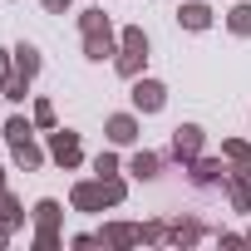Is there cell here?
Returning <instances> with one entry per match:
<instances>
[{"label":"cell","mask_w":251,"mask_h":251,"mask_svg":"<svg viewBox=\"0 0 251 251\" xmlns=\"http://www.w3.org/2000/svg\"><path fill=\"white\" fill-rule=\"evenodd\" d=\"M163 94H168V89H163V84H153V79L133 84V103H138L143 113H158V108H163Z\"/></svg>","instance_id":"cell-4"},{"label":"cell","mask_w":251,"mask_h":251,"mask_svg":"<svg viewBox=\"0 0 251 251\" xmlns=\"http://www.w3.org/2000/svg\"><path fill=\"white\" fill-rule=\"evenodd\" d=\"M177 20H182L187 30H207V25H212V10H207V5H182Z\"/></svg>","instance_id":"cell-8"},{"label":"cell","mask_w":251,"mask_h":251,"mask_svg":"<svg viewBox=\"0 0 251 251\" xmlns=\"http://www.w3.org/2000/svg\"><path fill=\"white\" fill-rule=\"evenodd\" d=\"M143 54H148V40H143V30H123V59H118V74H138Z\"/></svg>","instance_id":"cell-3"},{"label":"cell","mask_w":251,"mask_h":251,"mask_svg":"<svg viewBox=\"0 0 251 251\" xmlns=\"http://www.w3.org/2000/svg\"><path fill=\"white\" fill-rule=\"evenodd\" d=\"M84 50H89V59L113 54V30H108V20H103L99 10H89V15H84Z\"/></svg>","instance_id":"cell-1"},{"label":"cell","mask_w":251,"mask_h":251,"mask_svg":"<svg viewBox=\"0 0 251 251\" xmlns=\"http://www.w3.org/2000/svg\"><path fill=\"white\" fill-rule=\"evenodd\" d=\"M5 133H10V143H20V138H30V123H25V118H10Z\"/></svg>","instance_id":"cell-14"},{"label":"cell","mask_w":251,"mask_h":251,"mask_svg":"<svg viewBox=\"0 0 251 251\" xmlns=\"http://www.w3.org/2000/svg\"><path fill=\"white\" fill-rule=\"evenodd\" d=\"M108 138H113V143H133V138H138L133 118H123V113H118V118H108Z\"/></svg>","instance_id":"cell-7"},{"label":"cell","mask_w":251,"mask_h":251,"mask_svg":"<svg viewBox=\"0 0 251 251\" xmlns=\"http://www.w3.org/2000/svg\"><path fill=\"white\" fill-rule=\"evenodd\" d=\"M54 217H59V202H40V226H45V236H40V241H45V246L54 241Z\"/></svg>","instance_id":"cell-10"},{"label":"cell","mask_w":251,"mask_h":251,"mask_svg":"<svg viewBox=\"0 0 251 251\" xmlns=\"http://www.w3.org/2000/svg\"><path fill=\"white\" fill-rule=\"evenodd\" d=\"M202 148V128H192V123H187V128H177V138H173V153L177 158H192Z\"/></svg>","instance_id":"cell-5"},{"label":"cell","mask_w":251,"mask_h":251,"mask_svg":"<svg viewBox=\"0 0 251 251\" xmlns=\"http://www.w3.org/2000/svg\"><path fill=\"white\" fill-rule=\"evenodd\" d=\"M226 153H231L241 168H251V148H246V143H226Z\"/></svg>","instance_id":"cell-15"},{"label":"cell","mask_w":251,"mask_h":251,"mask_svg":"<svg viewBox=\"0 0 251 251\" xmlns=\"http://www.w3.org/2000/svg\"><path fill=\"white\" fill-rule=\"evenodd\" d=\"M128 173H138V177H153V173H158V158H153V153H138Z\"/></svg>","instance_id":"cell-12"},{"label":"cell","mask_w":251,"mask_h":251,"mask_svg":"<svg viewBox=\"0 0 251 251\" xmlns=\"http://www.w3.org/2000/svg\"><path fill=\"white\" fill-rule=\"evenodd\" d=\"M54 158H59L64 168H74V163H79V138H74V133H54Z\"/></svg>","instance_id":"cell-6"},{"label":"cell","mask_w":251,"mask_h":251,"mask_svg":"<svg viewBox=\"0 0 251 251\" xmlns=\"http://www.w3.org/2000/svg\"><path fill=\"white\" fill-rule=\"evenodd\" d=\"M15 69L30 79V74L40 69V50H35V45H20V50H15Z\"/></svg>","instance_id":"cell-9"},{"label":"cell","mask_w":251,"mask_h":251,"mask_svg":"<svg viewBox=\"0 0 251 251\" xmlns=\"http://www.w3.org/2000/svg\"><path fill=\"white\" fill-rule=\"evenodd\" d=\"M231 30L236 35H251V5H236L231 10Z\"/></svg>","instance_id":"cell-13"},{"label":"cell","mask_w":251,"mask_h":251,"mask_svg":"<svg viewBox=\"0 0 251 251\" xmlns=\"http://www.w3.org/2000/svg\"><path fill=\"white\" fill-rule=\"evenodd\" d=\"M123 197V182H99V187H74V207H84V212H94V207H103V202H118Z\"/></svg>","instance_id":"cell-2"},{"label":"cell","mask_w":251,"mask_h":251,"mask_svg":"<svg viewBox=\"0 0 251 251\" xmlns=\"http://www.w3.org/2000/svg\"><path fill=\"white\" fill-rule=\"evenodd\" d=\"M45 5H50V10L59 15V10H69V0H45Z\"/></svg>","instance_id":"cell-16"},{"label":"cell","mask_w":251,"mask_h":251,"mask_svg":"<svg viewBox=\"0 0 251 251\" xmlns=\"http://www.w3.org/2000/svg\"><path fill=\"white\" fill-rule=\"evenodd\" d=\"M15 158H20L25 168H40V148H30V138H20V143H15Z\"/></svg>","instance_id":"cell-11"}]
</instances>
